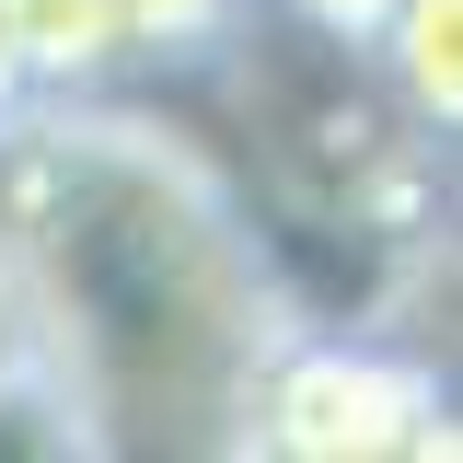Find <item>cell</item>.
Returning <instances> with one entry per match:
<instances>
[{
    "instance_id": "obj_1",
    "label": "cell",
    "mask_w": 463,
    "mask_h": 463,
    "mask_svg": "<svg viewBox=\"0 0 463 463\" xmlns=\"http://www.w3.org/2000/svg\"><path fill=\"white\" fill-rule=\"evenodd\" d=\"M0 243L70 452H243L289 313L232 174L116 93L0 116Z\"/></svg>"
},
{
    "instance_id": "obj_2",
    "label": "cell",
    "mask_w": 463,
    "mask_h": 463,
    "mask_svg": "<svg viewBox=\"0 0 463 463\" xmlns=\"http://www.w3.org/2000/svg\"><path fill=\"white\" fill-rule=\"evenodd\" d=\"M243 452L279 463H452V383L394 325H289L255 371Z\"/></svg>"
},
{
    "instance_id": "obj_3",
    "label": "cell",
    "mask_w": 463,
    "mask_h": 463,
    "mask_svg": "<svg viewBox=\"0 0 463 463\" xmlns=\"http://www.w3.org/2000/svg\"><path fill=\"white\" fill-rule=\"evenodd\" d=\"M12 58H24V105L35 93H105L128 70L116 0H12Z\"/></svg>"
},
{
    "instance_id": "obj_4",
    "label": "cell",
    "mask_w": 463,
    "mask_h": 463,
    "mask_svg": "<svg viewBox=\"0 0 463 463\" xmlns=\"http://www.w3.org/2000/svg\"><path fill=\"white\" fill-rule=\"evenodd\" d=\"M371 58H383V81H394L440 139L463 128V0H394L383 35H371Z\"/></svg>"
},
{
    "instance_id": "obj_5",
    "label": "cell",
    "mask_w": 463,
    "mask_h": 463,
    "mask_svg": "<svg viewBox=\"0 0 463 463\" xmlns=\"http://www.w3.org/2000/svg\"><path fill=\"white\" fill-rule=\"evenodd\" d=\"M243 12H255V0H116V47L163 58V70H209Z\"/></svg>"
},
{
    "instance_id": "obj_6",
    "label": "cell",
    "mask_w": 463,
    "mask_h": 463,
    "mask_svg": "<svg viewBox=\"0 0 463 463\" xmlns=\"http://www.w3.org/2000/svg\"><path fill=\"white\" fill-rule=\"evenodd\" d=\"M267 12H289V24H313V35H336V47H371L394 0H267Z\"/></svg>"
},
{
    "instance_id": "obj_7",
    "label": "cell",
    "mask_w": 463,
    "mask_h": 463,
    "mask_svg": "<svg viewBox=\"0 0 463 463\" xmlns=\"http://www.w3.org/2000/svg\"><path fill=\"white\" fill-rule=\"evenodd\" d=\"M24 105V58H12V0H0V116Z\"/></svg>"
}]
</instances>
